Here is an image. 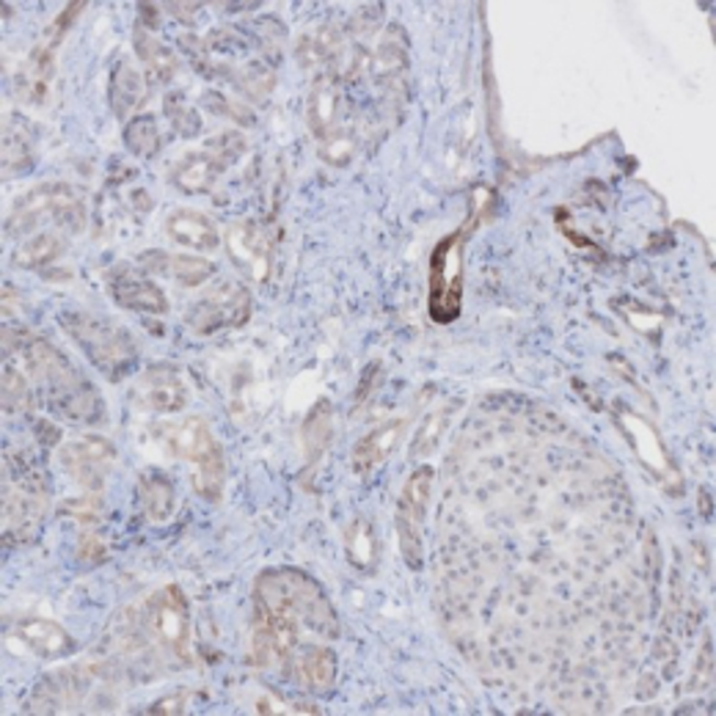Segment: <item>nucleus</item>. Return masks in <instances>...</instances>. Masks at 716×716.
Here are the masks:
<instances>
[{"mask_svg": "<svg viewBox=\"0 0 716 716\" xmlns=\"http://www.w3.org/2000/svg\"><path fill=\"white\" fill-rule=\"evenodd\" d=\"M436 604L488 683L568 714L631 683L656 560L615 466L529 400H482L444 460Z\"/></svg>", "mask_w": 716, "mask_h": 716, "instance_id": "obj_1", "label": "nucleus"}, {"mask_svg": "<svg viewBox=\"0 0 716 716\" xmlns=\"http://www.w3.org/2000/svg\"><path fill=\"white\" fill-rule=\"evenodd\" d=\"M3 350L9 356L20 353L29 365V376L45 389V400L64 419L80 422V425H97L105 416L102 400L97 389L69 365V358L58 353L51 342L42 336L25 334V331L3 328Z\"/></svg>", "mask_w": 716, "mask_h": 716, "instance_id": "obj_2", "label": "nucleus"}, {"mask_svg": "<svg viewBox=\"0 0 716 716\" xmlns=\"http://www.w3.org/2000/svg\"><path fill=\"white\" fill-rule=\"evenodd\" d=\"M257 601L276 606V609L287 612L295 617L301 626H309L312 631L323 634V637H336L339 626H336V615L325 595L320 593L317 584L309 577L298 571H273L265 573L257 584Z\"/></svg>", "mask_w": 716, "mask_h": 716, "instance_id": "obj_3", "label": "nucleus"}, {"mask_svg": "<svg viewBox=\"0 0 716 716\" xmlns=\"http://www.w3.org/2000/svg\"><path fill=\"white\" fill-rule=\"evenodd\" d=\"M61 325L72 336L75 345L86 353V358L105 378L122 381L127 372H133L138 350H135L127 331L116 328V325L102 317H91L86 312L61 314Z\"/></svg>", "mask_w": 716, "mask_h": 716, "instance_id": "obj_4", "label": "nucleus"}, {"mask_svg": "<svg viewBox=\"0 0 716 716\" xmlns=\"http://www.w3.org/2000/svg\"><path fill=\"white\" fill-rule=\"evenodd\" d=\"M45 219H53L67 232H83V197L72 186H64V182H45V186L34 188V191H29L14 202L12 213L7 219V232L9 235H20V232L34 230Z\"/></svg>", "mask_w": 716, "mask_h": 716, "instance_id": "obj_5", "label": "nucleus"}, {"mask_svg": "<svg viewBox=\"0 0 716 716\" xmlns=\"http://www.w3.org/2000/svg\"><path fill=\"white\" fill-rule=\"evenodd\" d=\"M436 471L430 466H419L414 474L405 480L403 493L398 502V535H400V551L403 560L409 562L414 571L422 568V557H425V515L427 504H430V491Z\"/></svg>", "mask_w": 716, "mask_h": 716, "instance_id": "obj_6", "label": "nucleus"}, {"mask_svg": "<svg viewBox=\"0 0 716 716\" xmlns=\"http://www.w3.org/2000/svg\"><path fill=\"white\" fill-rule=\"evenodd\" d=\"M149 620L152 634L157 642L168 650L177 661L191 664V617H188V601L177 584L163 588L155 598L149 601Z\"/></svg>", "mask_w": 716, "mask_h": 716, "instance_id": "obj_7", "label": "nucleus"}, {"mask_svg": "<svg viewBox=\"0 0 716 716\" xmlns=\"http://www.w3.org/2000/svg\"><path fill=\"white\" fill-rule=\"evenodd\" d=\"M251 317V298L240 284H219L188 312V325L197 334L210 336L224 328H237Z\"/></svg>", "mask_w": 716, "mask_h": 716, "instance_id": "obj_8", "label": "nucleus"}, {"mask_svg": "<svg viewBox=\"0 0 716 716\" xmlns=\"http://www.w3.org/2000/svg\"><path fill=\"white\" fill-rule=\"evenodd\" d=\"M61 463L67 466V471L75 480L83 482L91 491H97L108 471H111V466L116 463V449L105 438L86 436L61 449Z\"/></svg>", "mask_w": 716, "mask_h": 716, "instance_id": "obj_9", "label": "nucleus"}, {"mask_svg": "<svg viewBox=\"0 0 716 716\" xmlns=\"http://www.w3.org/2000/svg\"><path fill=\"white\" fill-rule=\"evenodd\" d=\"M157 438L171 449L177 458L188 460L191 466L204 463L213 455L221 452L219 441L210 433L208 422L199 419V416H188L182 422H166V425L157 427Z\"/></svg>", "mask_w": 716, "mask_h": 716, "instance_id": "obj_10", "label": "nucleus"}, {"mask_svg": "<svg viewBox=\"0 0 716 716\" xmlns=\"http://www.w3.org/2000/svg\"><path fill=\"white\" fill-rule=\"evenodd\" d=\"M108 287H111L113 301L119 306L130 309V312L155 314V317L168 314V298L163 295L160 287L155 281L144 279V276L133 273V270L113 268L111 276H108Z\"/></svg>", "mask_w": 716, "mask_h": 716, "instance_id": "obj_11", "label": "nucleus"}, {"mask_svg": "<svg viewBox=\"0 0 716 716\" xmlns=\"http://www.w3.org/2000/svg\"><path fill=\"white\" fill-rule=\"evenodd\" d=\"M135 400L141 409L155 411V414H177L188 405V387L179 372L160 367V370H149L138 378Z\"/></svg>", "mask_w": 716, "mask_h": 716, "instance_id": "obj_12", "label": "nucleus"}, {"mask_svg": "<svg viewBox=\"0 0 716 716\" xmlns=\"http://www.w3.org/2000/svg\"><path fill=\"white\" fill-rule=\"evenodd\" d=\"M226 248L235 265L257 281H265L270 273V243L262 230L254 224H235L226 232Z\"/></svg>", "mask_w": 716, "mask_h": 716, "instance_id": "obj_13", "label": "nucleus"}, {"mask_svg": "<svg viewBox=\"0 0 716 716\" xmlns=\"http://www.w3.org/2000/svg\"><path fill=\"white\" fill-rule=\"evenodd\" d=\"M166 232L171 240L182 248H193V251H219L221 232L213 221L197 210H177L168 215Z\"/></svg>", "mask_w": 716, "mask_h": 716, "instance_id": "obj_14", "label": "nucleus"}, {"mask_svg": "<svg viewBox=\"0 0 716 716\" xmlns=\"http://www.w3.org/2000/svg\"><path fill=\"white\" fill-rule=\"evenodd\" d=\"M230 163L221 155H215L213 149H202L188 155L186 160H179L177 168L171 174V182L182 193H191V197H199V193H208L210 188L215 186V179L226 171Z\"/></svg>", "mask_w": 716, "mask_h": 716, "instance_id": "obj_15", "label": "nucleus"}, {"mask_svg": "<svg viewBox=\"0 0 716 716\" xmlns=\"http://www.w3.org/2000/svg\"><path fill=\"white\" fill-rule=\"evenodd\" d=\"M339 83L328 75H320L317 83L312 86V94H309L306 116H309V130H312L314 138L323 144L325 138L336 133L339 127Z\"/></svg>", "mask_w": 716, "mask_h": 716, "instance_id": "obj_16", "label": "nucleus"}, {"mask_svg": "<svg viewBox=\"0 0 716 716\" xmlns=\"http://www.w3.org/2000/svg\"><path fill=\"white\" fill-rule=\"evenodd\" d=\"M403 433L405 419H389L372 433H367V436L356 444V449H353V471H356V474H367V471H372L376 466H381L383 460L394 452Z\"/></svg>", "mask_w": 716, "mask_h": 716, "instance_id": "obj_17", "label": "nucleus"}, {"mask_svg": "<svg viewBox=\"0 0 716 716\" xmlns=\"http://www.w3.org/2000/svg\"><path fill=\"white\" fill-rule=\"evenodd\" d=\"M20 637L29 642L34 653L45 659H64L75 650V639L53 620H25L20 623Z\"/></svg>", "mask_w": 716, "mask_h": 716, "instance_id": "obj_18", "label": "nucleus"}, {"mask_svg": "<svg viewBox=\"0 0 716 716\" xmlns=\"http://www.w3.org/2000/svg\"><path fill=\"white\" fill-rule=\"evenodd\" d=\"M405 69H409V53H405V36L400 34L398 25L383 34L381 45H378L376 61H372V72L378 75L383 86H392L403 80Z\"/></svg>", "mask_w": 716, "mask_h": 716, "instance_id": "obj_19", "label": "nucleus"}, {"mask_svg": "<svg viewBox=\"0 0 716 716\" xmlns=\"http://www.w3.org/2000/svg\"><path fill=\"white\" fill-rule=\"evenodd\" d=\"M298 667V681L303 683L312 692H325V689L334 686L336 670H339V661H336V653L331 648H309L303 650L301 659L295 661Z\"/></svg>", "mask_w": 716, "mask_h": 716, "instance_id": "obj_20", "label": "nucleus"}, {"mask_svg": "<svg viewBox=\"0 0 716 716\" xmlns=\"http://www.w3.org/2000/svg\"><path fill=\"white\" fill-rule=\"evenodd\" d=\"M144 97H146V83H144V78H141L138 69L130 67V64H124V61L119 64L111 75L113 113H116L119 119L133 116L135 108L144 102Z\"/></svg>", "mask_w": 716, "mask_h": 716, "instance_id": "obj_21", "label": "nucleus"}, {"mask_svg": "<svg viewBox=\"0 0 716 716\" xmlns=\"http://www.w3.org/2000/svg\"><path fill=\"white\" fill-rule=\"evenodd\" d=\"M331 438H334V409L328 400H320L312 409V414L306 416L303 425V447H306V458L317 460L320 455L328 449Z\"/></svg>", "mask_w": 716, "mask_h": 716, "instance_id": "obj_22", "label": "nucleus"}, {"mask_svg": "<svg viewBox=\"0 0 716 716\" xmlns=\"http://www.w3.org/2000/svg\"><path fill=\"white\" fill-rule=\"evenodd\" d=\"M64 254V240L56 232H42L14 251V265L25 270H42Z\"/></svg>", "mask_w": 716, "mask_h": 716, "instance_id": "obj_23", "label": "nucleus"}, {"mask_svg": "<svg viewBox=\"0 0 716 716\" xmlns=\"http://www.w3.org/2000/svg\"><path fill=\"white\" fill-rule=\"evenodd\" d=\"M141 504L149 521H168L174 513V485L163 474H146L141 477Z\"/></svg>", "mask_w": 716, "mask_h": 716, "instance_id": "obj_24", "label": "nucleus"}, {"mask_svg": "<svg viewBox=\"0 0 716 716\" xmlns=\"http://www.w3.org/2000/svg\"><path fill=\"white\" fill-rule=\"evenodd\" d=\"M34 166V152H31L29 133L20 124H9L3 130V171L23 174Z\"/></svg>", "mask_w": 716, "mask_h": 716, "instance_id": "obj_25", "label": "nucleus"}, {"mask_svg": "<svg viewBox=\"0 0 716 716\" xmlns=\"http://www.w3.org/2000/svg\"><path fill=\"white\" fill-rule=\"evenodd\" d=\"M135 47H138V56L144 58L146 67L152 69L155 80L166 83V80H171L177 75V56L168 47L157 45L144 29H138V34H135Z\"/></svg>", "mask_w": 716, "mask_h": 716, "instance_id": "obj_26", "label": "nucleus"}, {"mask_svg": "<svg viewBox=\"0 0 716 716\" xmlns=\"http://www.w3.org/2000/svg\"><path fill=\"white\" fill-rule=\"evenodd\" d=\"M124 144L135 157H155L160 149V127L155 116H135L124 127Z\"/></svg>", "mask_w": 716, "mask_h": 716, "instance_id": "obj_27", "label": "nucleus"}, {"mask_svg": "<svg viewBox=\"0 0 716 716\" xmlns=\"http://www.w3.org/2000/svg\"><path fill=\"white\" fill-rule=\"evenodd\" d=\"M298 58H301L303 67H320L328 58H334L339 53V34L328 29H320L314 34H306L301 42H298Z\"/></svg>", "mask_w": 716, "mask_h": 716, "instance_id": "obj_28", "label": "nucleus"}, {"mask_svg": "<svg viewBox=\"0 0 716 716\" xmlns=\"http://www.w3.org/2000/svg\"><path fill=\"white\" fill-rule=\"evenodd\" d=\"M452 411H455V405H449V409H438V411H433L425 422H422L419 433H416L414 444H411V458L414 460L427 458V455L438 447L444 430H447V425L452 422Z\"/></svg>", "mask_w": 716, "mask_h": 716, "instance_id": "obj_29", "label": "nucleus"}, {"mask_svg": "<svg viewBox=\"0 0 716 716\" xmlns=\"http://www.w3.org/2000/svg\"><path fill=\"white\" fill-rule=\"evenodd\" d=\"M166 116L182 138H197V135L202 133V119H199V113L193 111L191 102L182 94H177V91L166 97Z\"/></svg>", "mask_w": 716, "mask_h": 716, "instance_id": "obj_30", "label": "nucleus"}, {"mask_svg": "<svg viewBox=\"0 0 716 716\" xmlns=\"http://www.w3.org/2000/svg\"><path fill=\"white\" fill-rule=\"evenodd\" d=\"M347 555L358 568H370L376 560V535L367 521H356L347 532Z\"/></svg>", "mask_w": 716, "mask_h": 716, "instance_id": "obj_31", "label": "nucleus"}, {"mask_svg": "<svg viewBox=\"0 0 716 716\" xmlns=\"http://www.w3.org/2000/svg\"><path fill=\"white\" fill-rule=\"evenodd\" d=\"M168 265H171L174 279L182 281L186 287L202 284V281H208L210 276L215 273L213 262H208V259H202V257H191V254H179V257H171L168 259Z\"/></svg>", "mask_w": 716, "mask_h": 716, "instance_id": "obj_32", "label": "nucleus"}, {"mask_svg": "<svg viewBox=\"0 0 716 716\" xmlns=\"http://www.w3.org/2000/svg\"><path fill=\"white\" fill-rule=\"evenodd\" d=\"M29 403V378L14 367V361H9L3 367V409L18 411Z\"/></svg>", "mask_w": 716, "mask_h": 716, "instance_id": "obj_33", "label": "nucleus"}, {"mask_svg": "<svg viewBox=\"0 0 716 716\" xmlns=\"http://www.w3.org/2000/svg\"><path fill=\"white\" fill-rule=\"evenodd\" d=\"M353 152H356V138L347 133H334L331 138L323 141V157L331 163V166H336V163H347L353 157Z\"/></svg>", "mask_w": 716, "mask_h": 716, "instance_id": "obj_34", "label": "nucleus"}, {"mask_svg": "<svg viewBox=\"0 0 716 716\" xmlns=\"http://www.w3.org/2000/svg\"><path fill=\"white\" fill-rule=\"evenodd\" d=\"M208 108L213 113H219V116H232L235 122H243V124H251V113L246 111L243 105H237V102H232L226 94H219V91H210L208 97Z\"/></svg>", "mask_w": 716, "mask_h": 716, "instance_id": "obj_35", "label": "nucleus"}, {"mask_svg": "<svg viewBox=\"0 0 716 716\" xmlns=\"http://www.w3.org/2000/svg\"><path fill=\"white\" fill-rule=\"evenodd\" d=\"M711 681H714V645H711V637H708L703 645V653H700L697 659V667H694L692 692H700V689L711 686Z\"/></svg>", "mask_w": 716, "mask_h": 716, "instance_id": "obj_36", "label": "nucleus"}, {"mask_svg": "<svg viewBox=\"0 0 716 716\" xmlns=\"http://www.w3.org/2000/svg\"><path fill=\"white\" fill-rule=\"evenodd\" d=\"M80 557H83L86 562H100L102 557H105V546H102L100 537L86 535L83 540H80Z\"/></svg>", "mask_w": 716, "mask_h": 716, "instance_id": "obj_37", "label": "nucleus"}, {"mask_svg": "<svg viewBox=\"0 0 716 716\" xmlns=\"http://www.w3.org/2000/svg\"><path fill=\"white\" fill-rule=\"evenodd\" d=\"M186 711V694H174V697L160 700L149 708V714H182Z\"/></svg>", "mask_w": 716, "mask_h": 716, "instance_id": "obj_38", "label": "nucleus"}]
</instances>
